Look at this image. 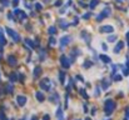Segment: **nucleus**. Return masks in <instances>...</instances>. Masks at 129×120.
Segmentation results:
<instances>
[{
    "instance_id": "11",
    "label": "nucleus",
    "mask_w": 129,
    "mask_h": 120,
    "mask_svg": "<svg viewBox=\"0 0 129 120\" xmlns=\"http://www.w3.org/2000/svg\"><path fill=\"white\" fill-rule=\"evenodd\" d=\"M35 96H36V99H38L40 103H42V101H44V95H43V93H42V91H38V93L35 94Z\"/></svg>"
},
{
    "instance_id": "13",
    "label": "nucleus",
    "mask_w": 129,
    "mask_h": 120,
    "mask_svg": "<svg viewBox=\"0 0 129 120\" xmlns=\"http://www.w3.org/2000/svg\"><path fill=\"white\" fill-rule=\"evenodd\" d=\"M99 59H102L104 63H110V58L107 55H99Z\"/></svg>"
},
{
    "instance_id": "27",
    "label": "nucleus",
    "mask_w": 129,
    "mask_h": 120,
    "mask_svg": "<svg viewBox=\"0 0 129 120\" xmlns=\"http://www.w3.org/2000/svg\"><path fill=\"white\" fill-rule=\"evenodd\" d=\"M6 93H13V86L11 85H6Z\"/></svg>"
},
{
    "instance_id": "21",
    "label": "nucleus",
    "mask_w": 129,
    "mask_h": 120,
    "mask_svg": "<svg viewBox=\"0 0 129 120\" xmlns=\"http://www.w3.org/2000/svg\"><path fill=\"white\" fill-rule=\"evenodd\" d=\"M16 79H18V75H16V74H11V75H10V81H11V83L16 81Z\"/></svg>"
},
{
    "instance_id": "22",
    "label": "nucleus",
    "mask_w": 129,
    "mask_h": 120,
    "mask_svg": "<svg viewBox=\"0 0 129 120\" xmlns=\"http://www.w3.org/2000/svg\"><path fill=\"white\" fill-rule=\"evenodd\" d=\"M79 93L83 95V98H84V99H88V94L85 93V90H84V89H80V90H79Z\"/></svg>"
},
{
    "instance_id": "38",
    "label": "nucleus",
    "mask_w": 129,
    "mask_h": 120,
    "mask_svg": "<svg viewBox=\"0 0 129 120\" xmlns=\"http://www.w3.org/2000/svg\"><path fill=\"white\" fill-rule=\"evenodd\" d=\"M89 16H90V13H88V14H85V15H84V18H85V19H86V18H89Z\"/></svg>"
},
{
    "instance_id": "28",
    "label": "nucleus",
    "mask_w": 129,
    "mask_h": 120,
    "mask_svg": "<svg viewBox=\"0 0 129 120\" xmlns=\"http://www.w3.org/2000/svg\"><path fill=\"white\" fill-rule=\"evenodd\" d=\"M114 80H115V81H120V80H122V75H114Z\"/></svg>"
},
{
    "instance_id": "14",
    "label": "nucleus",
    "mask_w": 129,
    "mask_h": 120,
    "mask_svg": "<svg viewBox=\"0 0 129 120\" xmlns=\"http://www.w3.org/2000/svg\"><path fill=\"white\" fill-rule=\"evenodd\" d=\"M40 74H42V69H40L39 66L34 69V78H36V76H39Z\"/></svg>"
},
{
    "instance_id": "32",
    "label": "nucleus",
    "mask_w": 129,
    "mask_h": 120,
    "mask_svg": "<svg viewBox=\"0 0 129 120\" xmlns=\"http://www.w3.org/2000/svg\"><path fill=\"white\" fill-rule=\"evenodd\" d=\"M102 48H103V50H104V51H107V50H108V48H107V44H104V43L102 44Z\"/></svg>"
},
{
    "instance_id": "19",
    "label": "nucleus",
    "mask_w": 129,
    "mask_h": 120,
    "mask_svg": "<svg viewBox=\"0 0 129 120\" xmlns=\"http://www.w3.org/2000/svg\"><path fill=\"white\" fill-rule=\"evenodd\" d=\"M124 75H129V61L127 63V65H125V68H124Z\"/></svg>"
},
{
    "instance_id": "10",
    "label": "nucleus",
    "mask_w": 129,
    "mask_h": 120,
    "mask_svg": "<svg viewBox=\"0 0 129 120\" xmlns=\"http://www.w3.org/2000/svg\"><path fill=\"white\" fill-rule=\"evenodd\" d=\"M8 63L10 64V65H15L16 64V59H15V56H13V55H10L9 58H8Z\"/></svg>"
},
{
    "instance_id": "1",
    "label": "nucleus",
    "mask_w": 129,
    "mask_h": 120,
    "mask_svg": "<svg viewBox=\"0 0 129 120\" xmlns=\"http://www.w3.org/2000/svg\"><path fill=\"white\" fill-rule=\"evenodd\" d=\"M114 109H115V103L113 101V100H107L105 101V113L108 114V115H110L113 111H114Z\"/></svg>"
},
{
    "instance_id": "8",
    "label": "nucleus",
    "mask_w": 129,
    "mask_h": 120,
    "mask_svg": "<svg viewBox=\"0 0 129 120\" xmlns=\"http://www.w3.org/2000/svg\"><path fill=\"white\" fill-rule=\"evenodd\" d=\"M6 44V40H5V36H4V33H3V30L0 29V45H5Z\"/></svg>"
},
{
    "instance_id": "42",
    "label": "nucleus",
    "mask_w": 129,
    "mask_h": 120,
    "mask_svg": "<svg viewBox=\"0 0 129 120\" xmlns=\"http://www.w3.org/2000/svg\"><path fill=\"white\" fill-rule=\"evenodd\" d=\"M119 1H124V0H119Z\"/></svg>"
},
{
    "instance_id": "35",
    "label": "nucleus",
    "mask_w": 129,
    "mask_h": 120,
    "mask_svg": "<svg viewBox=\"0 0 129 120\" xmlns=\"http://www.w3.org/2000/svg\"><path fill=\"white\" fill-rule=\"evenodd\" d=\"M35 8L36 9H42L43 6H42V4H35Z\"/></svg>"
},
{
    "instance_id": "25",
    "label": "nucleus",
    "mask_w": 129,
    "mask_h": 120,
    "mask_svg": "<svg viewBox=\"0 0 129 120\" xmlns=\"http://www.w3.org/2000/svg\"><path fill=\"white\" fill-rule=\"evenodd\" d=\"M115 39H117V38H115L114 35H112V36H109V38H108V41L113 43V41H115Z\"/></svg>"
},
{
    "instance_id": "34",
    "label": "nucleus",
    "mask_w": 129,
    "mask_h": 120,
    "mask_svg": "<svg viewBox=\"0 0 129 120\" xmlns=\"http://www.w3.org/2000/svg\"><path fill=\"white\" fill-rule=\"evenodd\" d=\"M43 120H50V116H49V115H44Z\"/></svg>"
},
{
    "instance_id": "30",
    "label": "nucleus",
    "mask_w": 129,
    "mask_h": 120,
    "mask_svg": "<svg viewBox=\"0 0 129 120\" xmlns=\"http://www.w3.org/2000/svg\"><path fill=\"white\" fill-rule=\"evenodd\" d=\"M49 43H50L51 45H54V44L57 43V41H55V39H54V38H50V39H49Z\"/></svg>"
},
{
    "instance_id": "6",
    "label": "nucleus",
    "mask_w": 129,
    "mask_h": 120,
    "mask_svg": "<svg viewBox=\"0 0 129 120\" xmlns=\"http://www.w3.org/2000/svg\"><path fill=\"white\" fill-rule=\"evenodd\" d=\"M14 14H15V15H18L20 19H25V18H26V14H25V13H23L20 9H15V10H14Z\"/></svg>"
},
{
    "instance_id": "7",
    "label": "nucleus",
    "mask_w": 129,
    "mask_h": 120,
    "mask_svg": "<svg viewBox=\"0 0 129 120\" xmlns=\"http://www.w3.org/2000/svg\"><path fill=\"white\" fill-rule=\"evenodd\" d=\"M100 30H102L103 33H113V31H114V28H113L112 25H105V26H103Z\"/></svg>"
},
{
    "instance_id": "16",
    "label": "nucleus",
    "mask_w": 129,
    "mask_h": 120,
    "mask_svg": "<svg viewBox=\"0 0 129 120\" xmlns=\"http://www.w3.org/2000/svg\"><path fill=\"white\" fill-rule=\"evenodd\" d=\"M57 118H58V120H60V119H64V118H63V110H62L60 108L57 110Z\"/></svg>"
},
{
    "instance_id": "44",
    "label": "nucleus",
    "mask_w": 129,
    "mask_h": 120,
    "mask_svg": "<svg viewBox=\"0 0 129 120\" xmlns=\"http://www.w3.org/2000/svg\"><path fill=\"white\" fill-rule=\"evenodd\" d=\"M45 1H49V0H45Z\"/></svg>"
},
{
    "instance_id": "2",
    "label": "nucleus",
    "mask_w": 129,
    "mask_h": 120,
    "mask_svg": "<svg viewBox=\"0 0 129 120\" xmlns=\"http://www.w3.org/2000/svg\"><path fill=\"white\" fill-rule=\"evenodd\" d=\"M6 33L15 40V41H19V40H20V36H19V34H18V33H15L13 29H10V28H6Z\"/></svg>"
},
{
    "instance_id": "36",
    "label": "nucleus",
    "mask_w": 129,
    "mask_h": 120,
    "mask_svg": "<svg viewBox=\"0 0 129 120\" xmlns=\"http://www.w3.org/2000/svg\"><path fill=\"white\" fill-rule=\"evenodd\" d=\"M90 65H91V63H85V64H84L85 68H86V66H90Z\"/></svg>"
},
{
    "instance_id": "17",
    "label": "nucleus",
    "mask_w": 129,
    "mask_h": 120,
    "mask_svg": "<svg viewBox=\"0 0 129 120\" xmlns=\"http://www.w3.org/2000/svg\"><path fill=\"white\" fill-rule=\"evenodd\" d=\"M100 14H102V15H103L104 18H105V16L110 15V9H109V8H108V9H104V11H102Z\"/></svg>"
},
{
    "instance_id": "24",
    "label": "nucleus",
    "mask_w": 129,
    "mask_h": 120,
    "mask_svg": "<svg viewBox=\"0 0 129 120\" xmlns=\"http://www.w3.org/2000/svg\"><path fill=\"white\" fill-rule=\"evenodd\" d=\"M25 43L30 46V48H34V44H33V41H31V40L30 39H25Z\"/></svg>"
},
{
    "instance_id": "26",
    "label": "nucleus",
    "mask_w": 129,
    "mask_h": 120,
    "mask_svg": "<svg viewBox=\"0 0 129 120\" xmlns=\"http://www.w3.org/2000/svg\"><path fill=\"white\" fill-rule=\"evenodd\" d=\"M109 86V81H107V80H104L103 81V89H107Z\"/></svg>"
},
{
    "instance_id": "18",
    "label": "nucleus",
    "mask_w": 129,
    "mask_h": 120,
    "mask_svg": "<svg viewBox=\"0 0 129 120\" xmlns=\"http://www.w3.org/2000/svg\"><path fill=\"white\" fill-rule=\"evenodd\" d=\"M98 3H99V1H98V0H91V3H90V5H89V8H90V9H94V8H95V5H97Z\"/></svg>"
},
{
    "instance_id": "39",
    "label": "nucleus",
    "mask_w": 129,
    "mask_h": 120,
    "mask_svg": "<svg viewBox=\"0 0 129 120\" xmlns=\"http://www.w3.org/2000/svg\"><path fill=\"white\" fill-rule=\"evenodd\" d=\"M13 3H14V5H16L18 3H19V0H14V1H13Z\"/></svg>"
},
{
    "instance_id": "46",
    "label": "nucleus",
    "mask_w": 129,
    "mask_h": 120,
    "mask_svg": "<svg viewBox=\"0 0 129 120\" xmlns=\"http://www.w3.org/2000/svg\"><path fill=\"white\" fill-rule=\"evenodd\" d=\"M0 79H1V78H0Z\"/></svg>"
},
{
    "instance_id": "47",
    "label": "nucleus",
    "mask_w": 129,
    "mask_h": 120,
    "mask_svg": "<svg viewBox=\"0 0 129 120\" xmlns=\"http://www.w3.org/2000/svg\"><path fill=\"white\" fill-rule=\"evenodd\" d=\"M78 120H79V119H78Z\"/></svg>"
},
{
    "instance_id": "12",
    "label": "nucleus",
    "mask_w": 129,
    "mask_h": 120,
    "mask_svg": "<svg viewBox=\"0 0 129 120\" xmlns=\"http://www.w3.org/2000/svg\"><path fill=\"white\" fill-rule=\"evenodd\" d=\"M50 100H51L53 103H58V101H59V95H58L57 93H54V94H53V96L50 98Z\"/></svg>"
},
{
    "instance_id": "20",
    "label": "nucleus",
    "mask_w": 129,
    "mask_h": 120,
    "mask_svg": "<svg viewBox=\"0 0 129 120\" xmlns=\"http://www.w3.org/2000/svg\"><path fill=\"white\" fill-rule=\"evenodd\" d=\"M59 78H60V83H62V84H64L65 76H64V73H63V71H60V73H59Z\"/></svg>"
},
{
    "instance_id": "33",
    "label": "nucleus",
    "mask_w": 129,
    "mask_h": 120,
    "mask_svg": "<svg viewBox=\"0 0 129 120\" xmlns=\"http://www.w3.org/2000/svg\"><path fill=\"white\" fill-rule=\"evenodd\" d=\"M8 18H9L10 20H14V16H13V14H11V13H9V14H8Z\"/></svg>"
},
{
    "instance_id": "3",
    "label": "nucleus",
    "mask_w": 129,
    "mask_h": 120,
    "mask_svg": "<svg viewBox=\"0 0 129 120\" xmlns=\"http://www.w3.org/2000/svg\"><path fill=\"white\" fill-rule=\"evenodd\" d=\"M40 88H43L44 90H50V80L46 78V79H43L40 81Z\"/></svg>"
},
{
    "instance_id": "41",
    "label": "nucleus",
    "mask_w": 129,
    "mask_h": 120,
    "mask_svg": "<svg viewBox=\"0 0 129 120\" xmlns=\"http://www.w3.org/2000/svg\"><path fill=\"white\" fill-rule=\"evenodd\" d=\"M85 120H91V119H90V118H86V119H85Z\"/></svg>"
},
{
    "instance_id": "5",
    "label": "nucleus",
    "mask_w": 129,
    "mask_h": 120,
    "mask_svg": "<svg viewBox=\"0 0 129 120\" xmlns=\"http://www.w3.org/2000/svg\"><path fill=\"white\" fill-rule=\"evenodd\" d=\"M16 103H18V105L24 106V105L26 104V98L23 96V95H18V96H16Z\"/></svg>"
},
{
    "instance_id": "23",
    "label": "nucleus",
    "mask_w": 129,
    "mask_h": 120,
    "mask_svg": "<svg viewBox=\"0 0 129 120\" xmlns=\"http://www.w3.org/2000/svg\"><path fill=\"white\" fill-rule=\"evenodd\" d=\"M48 31H49V34H51V35H53V34H55V33H57V29H55L54 26H50Z\"/></svg>"
},
{
    "instance_id": "9",
    "label": "nucleus",
    "mask_w": 129,
    "mask_h": 120,
    "mask_svg": "<svg viewBox=\"0 0 129 120\" xmlns=\"http://www.w3.org/2000/svg\"><path fill=\"white\" fill-rule=\"evenodd\" d=\"M69 41H70V36H64L62 40H60V44L64 46V45H66V44H69Z\"/></svg>"
},
{
    "instance_id": "29",
    "label": "nucleus",
    "mask_w": 129,
    "mask_h": 120,
    "mask_svg": "<svg viewBox=\"0 0 129 120\" xmlns=\"http://www.w3.org/2000/svg\"><path fill=\"white\" fill-rule=\"evenodd\" d=\"M60 26H62V28H66L68 24H66L65 21H63V20H60Z\"/></svg>"
},
{
    "instance_id": "43",
    "label": "nucleus",
    "mask_w": 129,
    "mask_h": 120,
    "mask_svg": "<svg viewBox=\"0 0 129 120\" xmlns=\"http://www.w3.org/2000/svg\"><path fill=\"white\" fill-rule=\"evenodd\" d=\"M0 59H1V55H0Z\"/></svg>"
},
{
    "instance_id": "15",
    "label": "nucleus",
    "mask_w": 129,
    "mask_h": 120,
    "mask_svg": "<svg viewBox=\"0 0 129 120\" xmlns=\"http://www.w3.org/2000/svg\"><path fill=\"white\" fill-rule=\"evenodd\" d=\"M123 46H124V44H123L122 41H119V43H118V45L115 46V50H114V51H115V53H119V51L122 50V48H123Z\"/></svg>"
},
{
    "instance_id": "45",
    "label": "nucleus",
    "mask_w": 129,
    "mask_h": 120,
    "mask_svg": "<svg viewBox=\"0 0 129 120\" xmlns=\"http://www.w3.org/2000/svg\"><path fill=\"white\" fill-rule=\"evenodd\" d=\"M60 120H64V119H60Z\"/></svg>"
},
{
    "instance_id": "31",
    "label": "nucleus",
    "mask_w": 129,
    "mask_h": 120,
    "mask_svg": "<svg viewBox=\"0 0 129 120\" xmlns=\"http://www.w3.org/2000/svg\"><path fill=\"white\" fill-rule=\"evenodd\" d=\"M1 3H3L4 6H8L9 5V0H1Z\"/></svg>"
},
{
    "instance_id": "37",
    "label": "nucleus",
    "mask_w": 129,
    "mask_h": 120,
    "mask_svg": "<svg viewBox=\"0 0 129 120\" xmlns=\"http://www.w3.org/2000/svg\"><path fill=\"white\" fill-rule=\"evenodd\" d=\"M55 5H57V6H58V5H62V1L59 0V1H57V3H55Z\"/></svg>"
},
{
    "instance_id": "40",
    "label": "nucleus",
    "mask_w": 129,
    "mask_h": 120,
    "mask_svg": "<svg viewBox=\"0 0 129 120\" xmlns=\"http://www.w3.org/2000/svg\"><path fill=\"white\" fill-rule=\"evenodd\" d=\"M31 120H36V116H33V118H31Z\"/></svg>"
},
{
    "instance_id": "4",
    "label": "nucleus",
    "mask_w": 129,
    "mask_h": 120,
    "mask_svg": "<svg viewBox=\"0 0 129 120\" xmlns=\"http://www.w3.org/2000/svg\"><path fill=\"white\" fill-rule=\"evenodd\" d=\"M60 63H62L63 68H65V69H68V68L70 66V61H69V58H66L65 55H63V56L60 58Z\"/></svg>"
}]
</instances>
